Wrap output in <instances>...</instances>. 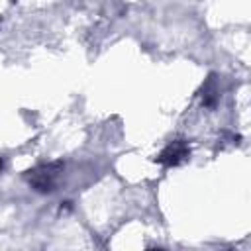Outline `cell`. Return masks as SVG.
Segmentation results:
<instances>
[{
	"mask_svg": "<svg viewBox=\"0 0 251 251\" xmlns=\"http://www.w3.org/2000/svg\"><path fill=\"white\" fill-rule=\"evenodd\" d=\"M190 157V145L184 139H175L171 141L167 147H163V151L155 157V161L163 167H176L180 163H184Z\"/></svg>",
	"mask_w": 251,
	"mask_h": 251,
	"instance_id": "7a4b0ae2",
	"label": "cell"
},
{
	"mask_svg": "<svg viewBox=\"0 0 251 251\" xmlns=\"http://www.w3.org/2000/svg\"><path fill=\"white\" fill-rule=\"evenodd\" d=\"M0 169H2V161H0Z\"/></svg>",
	"mask_w": 251,
	"mask_h": 251,
	"instance_id": "277c9868",
	"label": "cell"
},
{
	"mask_svg": "<svg viewBox=\"0 0 251 251\" xmlns=\"http://www.w3.org/2000/svg\"><path fill=\"white\" fill-rule=\"evenodd\" d=\"M147 251H167V249H163V247H151V249H147Z\"/></svg>",
	"mask_w": 251,
	"mask_h": 251,
	"instance_id": "3957f363",
	"label": "cell"
},
{
	"mask_svg": "<svg viewBox=\"0 0 251 251\" xmlns=\"http://www.w3.org/2000/svg\"><path fill=\"white\" fill-rule=\"evenodd\" d=\"M61 163H47V165H39L35 169H29L25 178L27 182L31 184L33 190L37 192H53L55 186H57V180H59V175H61Z\"/></svg>",
	"mask_w": 251,
	"mask_h": 251,
	"instance_id": "6da1fadb",
	"label": "cell"
}]
</instances>
